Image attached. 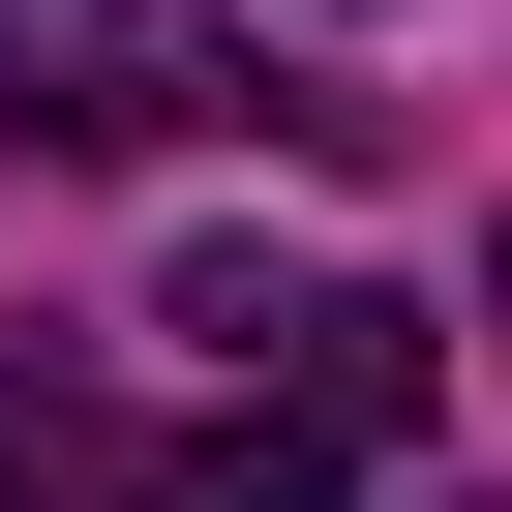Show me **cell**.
Listing matches in <instances>:
<instances>
[{
	"label": "cell",
	"instance_id": "1",
	"mask_svg": "<svg viewBox=\"0 0 512 512\" xmlns=\"http://www.w3.org/2000/svg\"><path fill=\"white\" fill-rule=\"evenodd\" d=\"M151 332H211L241 392H272V422H332V452H392V422L452 392V332H422L392 272H272V241H211V272H181Z\"/></svg>",
	"mask_w": 512,
	"mask_h": 512
},
{
	"label": "cell",
	"instance_id": "2",
	"mask_svg": "<svg viewBox=\"0 0 512 512\" xmlns=\"http://www.w3.org/2000/svg\"><path fill=\"white\" fill-rule=\"evenodd\" d=\"M181 121H272V61L181 0H0V151H181Z\"/></svg>",
	"mask_w": 512,
	"mask_h": 512
},
{
	"label": "cell",
	"instance_id": "3",
	"mask_svg": "<svg viewBox=\"0 0 512 512\" xmlns=\"http://www.w3.org/2000/svg\"><path fill=\"white\" fill-rule=\"evenodd\" d=\"M0 512H121V452H91V392H61V362H0Z\"/></svg>",
	"mask_w": 512,
	"mask_h": 512
},
{
	"label": "cell",
	"instance_id": "4",
	"mask_svg": "<svg viewBox=\"0 0 512 512\" xmlns=\"http://www.w3.org/2000/svg\"><path fill=\"white\" fill-rule=\"evenodd\" d=\"M151 512H332V422H272V392H241V422H211V452H181Z\"/></svg>",
	"mask_w": 512,
	"mask_h": 512
}]
</instances>
